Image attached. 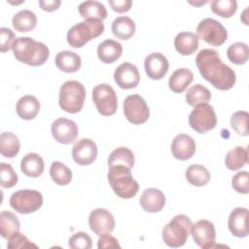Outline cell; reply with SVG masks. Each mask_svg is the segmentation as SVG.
I'll return each instance as SVG.
<instances>
[{
	"label": "cell",
	"mask_w": 249,
	"mask_h": 249,
	"mask_svg": "<svg viewBox=\"0 0 249 249\" xmlns=\"http://www.w3.org/2000/svg\"><path fill=\"white\" fill-rule=\"evenodd\" d=\"M196 63L200 75L216 89L228 90L234 86L236 81L234 71L221 60L216 50L203 49L199 51L196 57Z\"/></svg>",
	"instance_id": "obj_1"
},
{
	"label": "cell",
	"mask_w": 249,
	"mask_h": 249,
	"mask_svg": "<svg viewBox=\"0 0 249 249\" xmlns=\"http://www.w3.org/2000/svg\"><path fill=\"white\" fill-rule=\"evenodd\" d=\"M15 57L30 66L43 65L50 56L49 48L31 37H18L12 47Z\"/></svg>",
	"instance_id": "obj_2"
},
{
	"label": "cell",
	"mask_w": 249,
	"mask_h": 249,
	"mask_svg": "<svg viewBox=\"0 0 249 249\" xmlns=\"http://www.w3.org/2000/svg\"><path fill=\"white\" fill-rule=\"evenodd\" d=\"M107 177L114 193L122 198H131L139 190V185L132 177L130 169L124 165L110 166Z\"/></svg>",
	"instance_id": "obj_3"
},
{
	"label": "cell",
	"mask_w": 249,
	"mask_h": 249,
	"mask_svg": "<svg viewBox=\"0 0 249 249\" xmlns=\"http://www.w3.org/2000/svg\"><path fill=\"white\" fill-rule=\"evenodd\" d=\"M104 31L102 20L89 18L73 25L67 32V43L72 48H82L89 41L101 35Z\"/></svg>",
	"instance_id": "obj_4"
},
{
	"label": "cell",
	"mask_w": 249,
	"mask_h": 249,
	"mask_svg": "<svg viewBox=\"0 0 249 249\" xmlns=\"http://www.w3.org/2000/svg\"><path fill=\"white\" fill-rule=\"evenodd\" d=\"M191 219L184 214L174 216L162 230V239L164 243L172 248L183 246L191 232Z\"/></svg>",
	"instance_id": "obj_5"
},
{
	"label": "cell",
	"mask_w": 249,
	"mask_h": 249,
	"mask_svg": "<svg viewBox=\"0 0 249 249\" xmlns=\"http://www.w3.org/2000/svg\"><path fill=\"white\" fill-rule=\"evenodd\" d=\"M86 89L78 81H66L59 89L58 103L60 108L70 114L80 112L84 106Z\"/></svg>",
	"instance_id": "obj_6"
},
{
	"label": "cell",
	"mask_w": 249,
	"mask_h": 249,
	"mask_svg": "<svg viewBox=\"0 0 249 249\" xmlns=\"http://www.w3.org/2000/svg\"><path fill=\"white\" fill-rule=\"evenodd\" d=\"M43 204V196L36 190H19L10 197V205L19 214H29L37 211Z\"/></svg>",
	"instance_id": "obj_7"
},
{
	"label": "cell",
	"mask_w": 249,
	"mask_h": 249,
	"mask_svg": "<svg viewBox=\"0 0 249 249\" xmlns=\"http://www.w3.org/2000/svg\"><path fill=\"white\" fill-rule=\"evenodd\" d=\"M196 36L207 44L218 47L226 42L228 31L220 21L206 18L197 24Z\"/></svg>",
	"instance_id": "obj_8"
},
{
	"label": "cell",
	"mask_w": 249,
	"mask_h": 249,
	"mask_svg": "<svg viewBox=\"0 0 249 249\" xmlns=\"http://www.w3.org/2000/svg\"><path fill=\"white\" fill-rule=\"evenodd\" d=\"M189 124L197 133H205L213 129L217 124L214 108L208 103L195 106V109L190 113Z\"/></svg>",
	"instance_id": "obj_9"
},
{
	"label": "cell",
	"mask_w": 249,
	"mask_h": 249,
	"mask_svg": "<svg viewBox=\"0 0 249 249\" xmlns=\"http://www.w3.org/2000/svg\"><path fill=\"white\" fill-rule=\"evenodd\" d=\"M92 101L102 116H111L118 109V98L115 89L108 84H99L92 89Z\"/></svg>",
	"instance_id": "obj_10"
},
{
	"label": "cell",
	"mask_w": 249,
	"mask_h": 249,
	"mask_svg": "<svg viewBox=\"0 0 249 249\" xmlns=\"http://www.w3.org/2000/svg\"><path fill=\"white\" fill-rule=\"evenodd\" d=\"M124 113L126 120L133 124H141L148 121L149 107L145 99L139 94H130L124 101Z\"/></svg>",
	"instance_id": "obj_11"
},
{
	"label": "cell",
	"mask_w": 249,
	"mask_h": 249,
	"mask_svg": "<svg viewBox=\"0 0 249 249\" xmlns=\"http://www.w3.org/2000/svg\"><path fill=\"white\" fill-rule=\"evenodd\" d=\"M191 233L195 243L203 249L212 248L215 245L216 231L212 222L199 220L192 225Z\"/></svg>",
	"instance_id": "obj_12"
},
{
	"label": "cell",
	"mask_w": 249,
	"mask_h": 249,
	"mask_svg": "<svg viewBox=\"0 0 249 249\" xmlns=\"http://www.w3.org/2000/svg\"><path fill=\"white\" fill-rule=\"evenodd\" d=\"M90 230L97 235L110 233L115 229V218L112 213L105 208H96L89 216Z\"/></svg>",
	"instance_id": "obj_13"
},
{
	"label": "cell",
	"mask_w": 249,
	"mask_h": 249,
	"mask_svg": "<svg viewBox=\"0 0 249 249\" xmlns=\"http://www.w3.org/2000/svg\"><path fill=\"white\" fill-rule=\"evenodd\" d=\"M51 131L54 140L61 144H70L77 139L78 126L72 120L58 118L53 122Z\"/></svg>",
	"instance_id": "obj_14"
},
{
	"label": "cell",
	"mask_w": 249,
	"mask_h": 249,
	"mask_svg": "<svg viewBox=\"0 0 249 249\" xmlns=\"http://www.w3.org/2000/svg\"><path fill=\"white\" fill-rule=\"evenodd\" d=\"M72 157L79 165H89L92 163L97 157V146L93 140L82 138L78 140L72 148Z\"/></svg>",
	"instance_id": "obj_15"
},
{
	"label": "cell",
	"mask_w": 249,
	"mask_h": 249,
	"mask_svg": "<svg viewBox=\"0 0 249 249\" xmlns=\"http://www.w3.org/2000/svg\"><path fill=\"white\" fill-rule=\"evenodd\" d=\"M114 80L122 89H134L138 86L140 81L139 70L134 64L130 62H124L115 69Z\"/></svg>",
	"instance_id": "obj_16"
},
{
	"label": "cell",
	"mask_w": 249,
	"mask_h": 249,
	"mask_svg": "<svg viewBox=\"0 0 249 249\" xmlns=\"http://www.w3.org/2000/svg\"><path fill=\"white\" fill-rule=\"evenodd\" d=\"M144 67L149 78L152 80H160L166 75L169 63L162 53L155 52L146 56Z\"/></svg>",
	"instance_id": "obj_17"
},
{
	"label": "cell",
	"mask_w": 249,
	"mask_h": 249,
	"mask_svg": "<svg viewBox=\"0 0 249 249\" xmlns=\"http://www.w3.org/2000/svg\"><path fill=\"white\" fill-rule=\"evenodd\" d=\"M196 152L195 140L186 133L177 134L171 143V153L173 157L180 160L191 159Z\"/></svg>",
	"instance_id": "obj_18"
},
{
	"label": "cell",
	"mask_w": 249,
	"mask_h": 249,
	"mask_svg": "<svg viewBox=\"0 0 249 249\" xmlns=\"http://www.w3.org/2000/svg\"><path fill=\"white\" fill-rule=\"evenodd\" d=\"M248 209L244 207L234 208L228 220L229 230L236 237H246L248 235Z\"/></svg>",
	"instance_id": "obj_19"
},
{
	"label": "cell",
	"mask_w": 249,
	"mask_h": 249,
	"mask_svg": "<svg viewBox=\"0 0 249 249\" xmlns=\"http://www.w3.org/2000/svg\"><path fill=\"white\" fill-rule=\"evenodd\" d=\"M139 202L143 210L150 213L160 212L165 205V196L161 191L149 188L143 191Z\"/></svg>",
	"instance_id": "obj_20"
},
{
	"label": "cell",
	"mask_w": 249,
	"mask_h": 249,
	"mask_svg": "<svg viewBox=\"0 0 249 249\" xmlns=\"http://www.w3.org/2000/svg\"><path fill=\"white\" fill-rule=\"evenodd\" d=\"M123 53L122 45L112 39H107L101 42L97 47L98 58L106 64L113 63L118 60Z\"/></svg>",
	"instance_id": "obj_21"
},
{
	"label": "cell",
	"mask_w": 249,
	"mask_h": 249,
	"mask_svg": "<svg viewBox=\"0 0 249 249\" xmlns=\"http://www.w3.org/2000/svg\"><path fill=\"white\" fill-rule=\"evenodd\" d=\"M40 102L34 95H24L17 102V114L23 120H33L40 111Z\"/></svg>",
	"instance_id": "obj_22"
},
{
	"label": "cell",
	"mask_w": 249,
	"mask_h": 249,
	"mask_svg": "<svg viewBox=\"0 0 249 249\" xmlns=\"http://www.w3.org/2000/svg\"><path fill=\"white\" fill-rule=\"evenodd\" d=\"M56 67L65 73H74L81 68L82 60L79 54L71 51L59 52L55 56Z\"/></svg>",
	"instance_id": "obj_23"
},
{
	"label": "cell",
	"mask_w": 249,
	"mask_h": 249,
	"mask_svg": "<svg viewBox=\"0 0 249 249\" xmlns=\"http://www.w3.org/2000/svg\"><path fill=\"white\" fill-rule=\"evenodd\" d=\"M174 47L182 55H190L198 48V37L193 32H180L174 39Z\"/></svg>",
	"instance_id": "obj_24"
},
{
	"label": "cell",
	"mask_w": 249,
	"mask_h": 249,
	"mask_svg": "<svg viewBox=\"0 0 249 249\" xmlns=\"http://www.w3.org/2000/svg\"><path fill=\"white\" fill-rule=\"evenodd\" d=\"M44 160L36 153L26 154L20 161L21 171L28 177H38L44 171Z\"/></svg>",
	"instance_id": "obj_25"
},
{
	"label": "cell",
	"mask_w": 249,
	"mask_h": 249,
	"mask_svg": "<svg viewBox=\"0 0 249 249\" xmlns=\"http://www.w3.org/2000/svg\"><path fill=\"white\" fill-rule=\"evenodd\" d=\"M194 74L189 68H178L170 76L168 80L169 89L176 92H183L193 82Z\"/></svg>",
	"instance_id": "obj_26"
},
{
	"label": "cell",
	"mask_w": 249,
	"mask_h": 249,
	"mask_svg": "<svg viewBox=\"0 0 249 249\" xmlns=\"http://www.w3.org/2000/svg\"><path fill=\"white\" fill-rule=\"evenodd\" d=\"M79 13L85 19L95 18L103 20L107 18V10L105 6L99 1H84L78 7Z\"/></svg>",
	"instance_id": "obj_27"
},
{
	"label": "cell",
	"mask_w": 249,
	"mask_h": 249,
	"mask_svg": "<svg viewBox=\"0 0 249 249\" xmlns=\"http://www.w3.org/2000/svg\"><path fill=\"white\" fill-rule=\"evenodd\" d=\"M114 36L122 40H128L135 33L134 21L126 16L116 18L111 25Z\"/></svg>",
	"instance_id": "obj_28"
},
{
	"label": "cell",
	"mask_w": 249,
	"mask_h": 249,
	"mask_svg": "<svg viewBox=\"0 0 249 249\" xmlns=\"http://www.w3.org/2000/svg\"><path fill=\"white\" fill-rule=\"evenodd\" d=\"M12 23L14 28L18 32H29L36 27L37 17L30 10H20L14 15Z\"/></svg>",
	"instance_id": "obj_29"
},
{
	"label": "cell",
	"mask_w": 249,
	"mask_h": 249,
	"mask_svg": "<svg viewBox=\"0 0 249 249\" xmlns=\"http://www.w3.org/2000/svg\"><path fill=\"white\" fill-rule=\"evenodd\" d=\"M20 149L18 137L10 131H4L0 135V153L5 158H14Z\"/></svg>",
	"instance_id": "obj_30"
},
{
	"label": "cell",
	"mask_w": 249,
	"mask_h": 249,
	"mask_svg": "<svg viewBox=\"0 0 249 249\" xmlns=\"http://www.w3.org/2000/svg\"><path fill=\"white\" fill-rule=\"evenodd\" d=\"M248 161V150L242 146H236L230 150L225 158V164L230 170H238Z\"/></svg>",
	"instance_id": "obj_31"
},
{
	"label": "cell",
	"mask_w": 249,
	"mask_h": 249,
	"mask_svg": "<svg viewBox=\"0 0 249 249\" xmlns=\"http://www.w3.org/2000/svg\"><path fill=\"white\" fill-rule=\"evenodd\" d=\"M124 165L131 169L134 165V155L127 147H118L112 151L108 158V166Z\"/></svg>",
	"instance_id": "obj_32"
},
{
	"label": "cell",
	"mask_w": 249,
	"mask_h": 249,
	"mask_svg": "<svg viewBox=\"0 0 249 249\" xmlns=\"http://www.w3.org/2000/svg\"><path fill=\"white\" fill-rule=\"evenodd\" d=\"M186 179L194 186L201 187L206 185L210 181V172L201 164H192L185 172Z\"/></svg>",
	"instance_id": "obj_33"
},
{
	"label": "cell",
	"mask_w": 249,
	"mask_h": 249,
	"mask_svg": "<svg viewBox=\"0 0 249 249\" xmlns=\"http://www.w3.org/2000/svg\"><path fill=\"white\" fill-rule=\"evenodd\" d=\"M19 229L20 223L13 212L4 210L0 213V233L3 238L8 239L11 235L18 232Z\"/></svg>",
	"instance_id": "obj_34"
},
{
	"label": "cell",
	"mask_w": 249,
	"mask_h": 249,
	"mask_svg": "<svg viewBox=\"0 0 249 249\" xmlns=\"http://www.w3.org/2000/svg\"><path fill=\"white\" fill-rule=\"evenodd\" d=\"M211 98V92L210 90L200 85V84H196L192 86L186 93L185 99L187 101V103L193 107L198 105V104H202V103H207Z\"/></svg>",
	"instance_id": "obj_35"
},
{
	"label": "cell",
	"mask_w": 249,
	"mask_h": 249,
	"mask_svg": "<svg viewBox=\"0 0 249 249\" xmlns=\"http://www.w3.org/2000/svg\"><path fill=\"white\" fill-rule=\"evenodd\" d=\"M50 175L54 183L60 186L67 185L72 180V171L60 161H53L50 167Z\"/></svg>",
	"instance_id": "obj_36"
},
{
	"label": "cell",
	"mask_w": 249,
	"mask_h": 249,
	"mask_svg": "<svg viewBox=\"0 0 249 249\" xmlns=\"http://www.w3.org/2000/svg\"><path fill=\"white\" fill-rule=\"evenodd\" d=\"M227 56L232 63L236 65L244 64L248 60L249 49L247 44L243 42H236L231 44L227 51Z\"/></svg>",
	"instance_id": "obj_37"
},
{
	"label": "cell",
	"mask_w": 249,
	"mask_h": 249,
	"mask_svg": "<svg viewBox=\"0 0 249 249\" xmlns=\"http://www.w3.org/2000/svg\"><path fill=\"white\" fill-rule=\"evenodd\" d=\"M211 10L214 14L229 18L235 14L237 2L235 0H213L211 2Z\"/></svg>",
	"instance_id": "obj_38"
},
{
	"label": "cell",
	"mask_w": 249,
	"mask_h": 249,
	"mask_svg": "<svg viewBox=\"0 0 249 249\" xmlns=\"http://www.w3.org/2000/svg\"><path fill=\"white\" fill-rule=\"evenodd\" d=\"M248 117L246 111H237L231 118V124L233 130L242 136L248 135Z\"/></svg>",
	"instance_id": "obj_39"
},
{
	"label": "cell",
	"mask_w": 249,
	"mask_h": 249,
	"mask_svg": "<svg viewBox=\"0 0 249 249\" xmlns=\"http://www.w3.org/2000/svg\"><path fill=\"white\" fill-rule=\"evenodd\" d=\"M18 177L13 166L6 162L0 163V183L3 188H13L18 183Z\"/></svg>",
	"instance_id": "obj_40"
},
{
	"label": "cell",
	"mask_w": 249,
	"mask_h": 249,
	"mask_svg": "<svg viewBox=\"0 0 249 249\" xmlns=\"http://www.w3.org/2000/svg\"><path fill=\"white\" fill-rule=\"evenodd\" d=\"M68 245L72 249H89L92 246V241L87 232L78 231L70 236Z\"/></svg>",
	"instance_id": "obj_41"
},
{
	"label": "cell",
	"mask_w": 249,
	"mask_h": 249,
	"mask_svg": "<svg viewBox=\"0 0 249 249\" xmlns=\"http://www.w3.org/2000/svg\"><path fill=\"white\" fill-rule=\"evenodd\" d=\"M7 247L10 249H17V248H31V247L37 248L38 246L32 243L24 234L18 231L8 238Z\"/></svg>",
	"instance_id": "obj_42"
},
{
	"label": "cell",
	"mask_w": 249,
	"mask_h": 249,
	"mask_svg": "<svg viewBox=\"0 0 249 249\" xmlns=\"http://www.w3.org/2000/svg\"><path fill=\"white\" fill-rule=\"evenodd\" d=\"M232 188L240 194H248L249 192V174L247 171L237 172L231 179Z\"/></svg>",
	"instance_id": "obj_43"
},
{
	"label": "cell",
	"mask_w": 249,
	"mask_h": 249,
	"mask_svg": "<svg viewBox=\"0 0 249 249\" xmlns=\"http://www.w3.org/2000/svg\"><path fill=\"white\" fill-rule=\"evenodd\" d=\"M17 37L15 33L7 27L0 28V51L1 53H6L10 51L13 47L14 42L16 41Z\"/></svg>",
	"instance_id": "obj_44"
},
{
	"label": "cell",
	"mask_w": 249,
	"mask_h": 249,
	"mask_svg": "<svg viewBox=\"0 0 249 249\" xmlns=\"http://www.w3.org/2000/svg\"><path fill=\"white\" fill-rule=\"evenodd\" d=\"M97 247L98 249H103V248H120L121 246L116 237H114L110 233H106V234L100 235L97 242Z\"/></svg>",
	"instance_id": "obj_45"
},
{
	"label": "cell",
	"mask_w": 249,
	"mask_h": 249,
	"mask_svg": "<svg viewBox=\"0 0 249 249\" xmlns=\"http://www.w3.org/2000/svg\"><path fill=\"white\" fill-rule=\"evenodd\" d=\"M109 5L117 13L127 12L132 5L131 0H110Z\"/></svg>",
	"instance_id": "obj_46"
},
{
	"label": "cell",
	"mask_w": 249,
	"mask_h": 249,
	"mask_svg": "<svg viewBox=\"0 0 249 249\" xmlns=\"http://www.w3.org/2000/svg\"><path fill=\"white\" fill-rule=\"evenodd\" d=\"M60 0H39V5L42 10L47 12H53L60 6Z\"/></svg>",
	"instance_id": "obj_47"
}]
</instances>
